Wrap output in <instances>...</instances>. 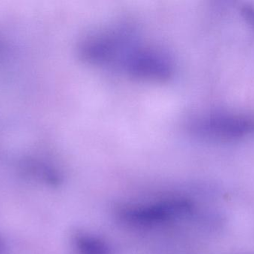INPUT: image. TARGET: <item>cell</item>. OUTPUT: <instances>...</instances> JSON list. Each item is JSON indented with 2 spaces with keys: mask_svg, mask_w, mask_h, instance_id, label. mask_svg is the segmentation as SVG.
Segmentation results:
<instances>
[{
  "mask_svg": "<svg viewBox=\"0 0 254 254\" xmlns=\"http://www.w3.org/2000/svg\"><path fill=\"white\" fill-rule=\"evenodd\" d=\"M188 130L206 141L234 143L254 135V116L232 110H209L193 116Z\"/></svg>",
  "mask_w": 254,
  "mask_h": 254,
  "instance_id": "cell-1",
  "label": "cell"
},
{
  "mask_svg": "<svg viewBox=\"0 0 254 254\" xmlns=\"http://www.w3.org/2000/svg\"><path fill=\"white\" fill-rule=\"evenodd\" d=\"M194 205L189 200L169 198L148 204H131L118 212L122 222L132 226L150 227L171 222L192 213Z\"/></svg>",
  "mask_w": 254,
  "mask_h": 254,
  "instance_id": "cell-2",
  "label": "cell"
},
{
  "mask_svg": "<svg viewBox=\"0 0 254 254\" xmlns=\"http://www.w3.org/2000/svg\"><path fill=\"white\" fill-rule=\"evenodd\" d=\"M119 71L134 79L165 82L173 76L174 65L163 51L139 44L127 57Z\"/></svg>",
  "mask_w": 254,
  "mask_h": 254,
  "instance_id": "cell-3",
  "label": "cell"
},
{
  "mask_svg": "<svg viewBox=\"0 0 254 254\" xmlns=\"http://www.w3.org/2000/svg\"><path fill=\"white\" fill-rule=\"evenodd\" d=\"M73 243L77 254H112L111 249L106 242L87 233L74 235Z\"/></svg>",
  "mask_w": 254,
  "mask_h": 254,
  "instance_id": "cell-4",
  "label": "cell"
},
{
  "mask_svg": "<svg viewBox=\"0 0 254 254\" xmlns=\"http://www.w3.org/2000/svg\"><path fill=\"white\" fill-rule=\"evenodd\" d=\"M241 13L248 23L254 28V7L251 5L243 6Z\"/></svg>",
  "mask_w": 254,
  "mask_h": 254,
  "instance_id": "cell-5",
  "label": "cell"
},
{
  "mask_svg": "<svg viewBox=\"0 0 254 254\" xmlns=\"http://www.w3.org/2000/svg\"><path fill=\"white\" fill-rule=\"evenodd\" d=\"M6 248L4 243L0 240V254H5Z\"/></svg>",
  "mask_w": 254,
  "mask_h": 254,
  "instance_id": "cell-6",
  "label": "cell"
}]
</instances>
